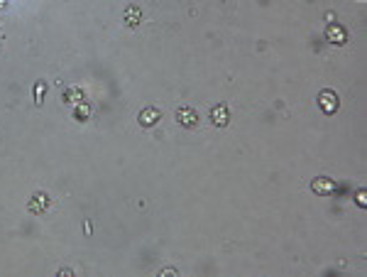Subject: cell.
<instances>
[{"label": "cell", "mask_w": 367, "mask_h": 277, "mask_svg": "<svg viewBox=\"0 0 367 277\" xmlns=\"http://www.w3.org/2000/svg\"><path fill=\"white\" fill-rule=\"evenodd\" d=\"M338 106H340V98H338V94H335V91H331V88H323V91L319 94V108L326 115H333L335 111H338Z\"/></svg>", "instance_id": "1"}, {"label": "cell", "mask_w": 367, "mask_h": 277, "mask_svg": "<svg viewBox=\"0 0 367 277\" xmlns=\"http://www.w3.org/2000/svg\"><path fill=\"white\" fill-rule=\"evenodd\" d=\"M174 115H176V123L181 128H196L198 125V113L193 111L191 106H179Z\"/></svg>", "instance_id": "2"}, {"label": "cell", "mask_w": 367, "mask_h": 277, "mask_svg": "<svg viewBox=\"0 0 367 277\" xmlns=\"http://www.w3.org/2000/svg\"><path fill=\"white\" fill-rule=\"evenodd\" d=\"M211 123L218 125V128H225V125L230 123V111H228L225 103H218V106L211 108Z\"/></svg>", "instance_id": "3"}, {"label": "cell", "mask_w": 367, "mask_h": 277, "mask_svg": "<svg viewBox=\"0 0 367 277\" xmlns=\"http://www.w3.org/2000/svg\"><path fill=\"white\" fill-rule=\"evenodd\" d=\"M326 39H328V42H333V44H345V42H348V30H345L343 25H335V22H331V25H328V30H326Z\"/></svg>", "instance_id": "4"}, {"label": "cell", "mask_w": 367, "mask_h": 277, "mask_svg": "<svg viewBox=\"0 0 367 277\" xmlns=\"http://www.w3.org/2000/svg\"><path fill=\"white\" fill-rule=\"evenodd\" d=\"M311 189H313V194L328 196V194H333L335 189H338V184H335V181L331 179V177H319V179H313Z\"/></svg>", "instance_id": "5"}, {"label": "cell", "mask_w": 367, "mask_h": 277, "mask_svg": "<svg viewBox=\"0 0 367 277\" xmlns=\"http://www.w3.org/2000/svg\"><path fill=\"white\" fill-rule=\"evenodd\" d=\"M162 113L157 111V108H152V106H147V108H142L140 111V115H137V120H140V125L142 128H152V125H157L160 123Z\"/></svg>", "instance_id": "6"}, {"label": "cell", "mask_w": 367, "mask_h": 277, "mask_svg": "<svg viewBox=\"0 0 367 277\" xmlns=\"http://www.w3.org/2000/svg\"><path fill=\"white\" fill-rule=\"evenodd\" d=\"M49 206V196L44 194V192H37V194H32V199H30V204H27V209H30V213H44Z\"/></svg>", "instance_id": "7"}, {"label": "cell", "mask_w": 367, "mask_h": 277, "mask_svg": "<svg viewBox=\"0 0 367 277\" xmlns=\"http://www.w3.org/2000/svg\"><path fill=\"white\" fill-rule=\"evenodd\" d=\"M81 101H86L83 88H79V86H71V88H66V91H64V103H69V106H76V103H81Z\"/></svg>", "instance_id": "8"}, {"label": "cell", "mask_w": 367, "mask_h": 277, "mask_svg": "<svg viewBox=\"0 0 367 277\" xmlns=\"http://www.w3.org/2000/svg\"><path fill=\"white\" fill-rule=\"evenodd\" d=\"M140 17H142V10H140L137 5H128V8H125V13H123V20L128 22L130 27L140 25Z\"/></svg>", "instance_id": "9"}, {"label": "cell", "mask_w": 367, "mask_h": 277, "mask_svg": "<svg viewBox=\"0 0 367 277\" xmlns=\"http://www.w3.org/2000/svg\"><path fill=\"white\" fill-rule=\"evenodd\" d=\"M88 118H91V106H88L86 101L76 103V106H74V120L83 123V120H88Z\"/></svg>", "instance_id": "10"}, {"label": "cell", "mask_w": 367, "mask_h": 277, "mask_svg": "<svg viewBox=\"0 0 367 277\" xmlns=\"http://www.w3.org/2000/svg\"><path fill=\"white\" fill-rule=\"evenodd\" d=\"M44 96H47V83H44V81H37V83H34V103L39 106V103L44 101Z\"/></svg>", "instance_id": "11"}, {"label": "cell", "mask_w": 367, "mask_h": 277, "mask_svg": "<svg viewBox=\"0 0 367 277\" xmlns=\"http://www.w3.org/2000/svg\"><path fill=\"white\" fill-rule=\"evenodd\" d=\"M355 201H357V206H367V192L365 189H357V194H355Z\"/></svg>", "instance_id": "12"}, {"label": "cell", "mask_w": 367, "mask_h": 277, "mask_svg": "<svg viewBox=\"0 0 367 277\" xmlns=\"http://www.w3.org/2000/svg\"><path fill=\"white\" fill-rule=\"evenodd\" d=\"M5 5H8V0H0V10H3V8H5Z\"/></svg>", "instance_id": "13"}]
</instances>
